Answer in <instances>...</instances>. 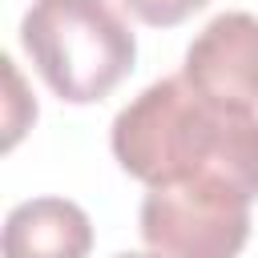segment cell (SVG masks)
I'll return each instance as SVG.
<instances>
[{
  "label": "cell",
  "mask_w": 258,
  "mask_h": 258,
  "mask_svg": "<svg viewBox=\"0 0 258 258\" xmlns=\"http://www.w3.org/2000/svg\"><path fill=\"white\" fill-rule=\"evenodd\" d=\"M113 157L145 185L222 177L258 198V113L214 101L185 77H165L117 113Z\"/></svg>",
  "instance_id": "obj_1"
},
{
  "label": "cell",
  "mask_w": 258,
  "mask_h": 258,
  "mask_svg": "<svg viewBox=\"0 0 258 258\" xmlns=\"http://www.w3.org/2000/svg\"><path fill=\"white\" fill-rule=\"evenodd\" d=\"M24 52L69 105L109 97L133 69L137 44L109 0H36L20 24Z\"/></svg>",
  "instance_id": "obj_2"
},
{
  "label": "cell",
  "mask_w": 258,
  "mask_h": 258,
  "mask_svg": "<svg viewBox=\"0 0 258 258\" xmlns=\"http://www.w3.org/2000/svg\"><path fill=\"white\" fill-rule=\"evenodd\" d=\"M250 202L222 177L149 185L141 238L157 258H238L250 238Z\"/></svg>",
  "instance_id": "obj_3"
},
{
  "label": "cell",
  "mask_w": 258,
  "mask_h": 258,
  "mask_svg": "<svg viewBox=\"0 0 258 258\" xmlns=\"http://www.w3.org/2000/svg\"><path fill=\"white\" fill-rule=\"evenodd\" d=\"M181 77L214 101L258 109V16H214L189 44Z\"/></svg>",
  "instance_id": "obj_4"
},
{
  "label": "cell",
  "mask_w": 258,
  "mask_h": 258,
  "mask_svg": "<svg viewBox=\"0 0 258 258\" xmlns=\"http://www.w3.org/2000/svg\"><path fill=\"white\" fill-rule=\"evenodd\" d=\"M89 246V214L64 198L20 202L4 222V258H85Z\"/></svg>",
  "instance_id": "obj_5"
},
{
  "label": "cell",
  "mask_w": 258,
  "mask_h": 258,
  "mask_svg": "<svg viewBox=\"0 0 258 258\" xmlns=\"http://www.w3.org/2000/svg\"><path fill=\"white\" fill-rule=\"evenodd\" d=\"M141 24H153V28H173L181 24L185 16H194L198 8H206L210 0H121Z\"/></svg>",
  "instance_id": "obj_6"
},
{
  "label": "cell",
  "mask_w": 258,
  "mask_h": 258,
  "mask_svg": "<svg viewBox=\"0 0 258 258\" xmlns=\"http://www.w3.org/2000/svg\"><path fill=\"white\" fill-rule=\"evenodd\" d=\"M117 258H157V254H117Z\"/></svg>",
  "instance_id": "obj_7"
}]
</instances>
